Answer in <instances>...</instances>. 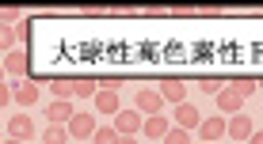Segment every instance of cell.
I'll list each match as a JSON object with an SVG mask.
<instances>
[{"label":"cell","instance_id":"obj_11","mask_svg":"<svg viewBox=\"0 0 263 144\" xmlns=\"http://www.w3.org/2000/svg\"><path fill=\"white\" fill-rule=\"evenodd\" d=\"M8 137H12V140H31V137H34V122H31V114H20V118L8 122Z\"/></svg>","mask_w":263,"mask_h":144},{"label":"cell","instance_id":"obj_6","mask_svg":"<svg viewBox=\"0 0 263 144\" xmlns=\"http://www.w3.org/2000/svg\"><path fill=\"white\" fill-rule=\"evenodd\" d=\"M141 114L138 110H119L115 114V133H119V137H134V133H141Z\"/></svg>","mask_w":263,"mask_h":144},{"label":"cell","instance_id":"obj_13","mask_svg":"<svg viewBox=\"0 0 263 144\" xmlns=\"http://www.w3.org/2000/svg\"><path fill=\"white\" fill-rule=\"evenodd\" d=\"M27 68H31V61H27L23 50H12L4 57V72H8V76H27Z\"/></svg>","mask_w":263,"mask_h":144},{"label":"cell","instance_id":"obj_5","mask_svg":"<svg viewBox=\"0 0 263 144\" xmlns=\"http://www.w3.org/2000/svg\"><path fill=\"white\" fill-rule=\"evenodd\" d=\"M65 129H69V137H77V140H92V133L99 129L92 114H72V118L65 122Z\"/></svg>","mask_w":263,"mask_h":144},{"label":"cell","instance_id":"obj_12","mask_svg":"<svg viewBox=\"0 0 263 144\" xmlns=\"http://www.w3.org/2000/svg\"><path fill=\"white\" fill-rule=\"evenodd\" d=\"M168 129H172V118H160V114H153V118L141 122V133H145L149 140H164Z\"/></svg>","mask_w":263,"mask_h":144},{"label":"cell","instance_id":"obj_4","mask_svg":"<svg viewBox=\"0 0 263 144\" xmlns=\"http://www.w3.org/2000/svg\"><path fill=\"white\" fill-rule=\"evenodd\" d=\"M214 106H217L221 114H229V118H233V114H240V110H244V95L229 84V87H221V91L214 95Z\"/></svg>","mask_w":263,"mask_h":144},{"label":"cell","instance_id":"obj_7","mask_svg":"<svg viewBox=\"0 0 263 144\" xmlns=\"http://www.w3.org/2000/svg\"><path fill=\"white\" fill-rule=\"evenodd\" d=\"M198 137H202V144H217L225 137V118H202L198 122Z\"/></svg>","mask_w":263,"mask_h":144},{"label":"cell","instance_id":"obj_16","mask_svg":"<svg viewBox=\"0 0 263 144\" xmlns=\"http://www.w3.org/2000/svg\"><path fill=\"white\" fill-rule=\"evenodd\" d=\"M42 144H69V129L65 125H50V129L42 133Z\"/></svg>","mask_w":263,"mask_h":144},{"label":"cell","instance_id":"obj_8","mask_svg":"<svg viewBox=\"0 0 263 144\" xmlns=\"http://www.w3.org/2000/svg\"><path fill=\"white\" fill-rule=\"evenodd\" d=\"M252 118H244V114H233L229 122H225V137H233V140H248L252 137Z\"/></svg>","mask_w":263,"mask_h":144},{"label":"cell","instance_id":"obj_23","mask_svg":"<svg viewBox=\"0 0 263 144\" xmlns=\"http://www.w3.org/2000/svg\"><path fill=\"white\" fill-rule=\"evenodd\" d=\"M8 103H12V87H4V84H0V110H4Z\"/></svg>","mask_w":263,"mask_h":144},{"label":"cell","instance_id":"obj_17","mask_svg":"<svg viewBox=\"0 0 263 144\" xmlns=\"http://www.w3.org/2000/svg\"><path fill=\"white\" fill-rule=\"evenodd\" d=\"M160 144H191V133L187 129H179V125H172V129L164 133V140Z\"/></svg>","mask_w":263,"mask_h":144},{"label":"cell","instance_id":"obj_3","mask_svg":"<svg viewBox=\"0 0 263 144\" xmlns=\"http://www.w3.org/2000/svg\"><path fill=\"white\" fill-rule=\"evenodd\" d=\"M198 122H202V110H198L195 103H176V110H172V125H179V129H198Z\"/></svg>","mask_w":263,"mask_h":144},{"label":"cell","instance_id":"obj_9","mask_svg":"<svg viewBox=\"0 0 263 144\" xmlns=\"http://www.w3.org/2000/svg\"><path fill=\"white\" fill-rule=\"evenodd\" d=\"M72 99H53V103L46 106V118H50V125H65L69 118H72Z\"/></svg>","mask_w":263,"mask_h":144},{"label":"cell","instance_id":"obj_1","mask_svg":"<svg viewBox=\"0 0 263 144\" xmlns=\"http://www.w3.org/2000/svg\"><path fill=\"white\" fill-rule=\"evenodd\" d=\"M92 106H96V114H103V118H115V114L122 110L119 91H115V87H99V91L92 95Z\"/></svg>","mask_w":263,"mask_h":144},{"label":"cell","instance_id":"obj_10","mask_svg":"<svg viewBox=\"0 0 263 144\" xmlns=\"http://www.w3.org/2000/svg\"><path fill=\"white\" fill-rule=\"evenodd\" d=\"M39 91H42L39 84H31V80H20V84L12 87V99H15L20 106H34V103H39Z\"/></svg>","mask_w":263,"mask_h":144},{"label":"cell","instance_id":"obj_20","mask_svg":"<svg viewBox=\"0 0 263 144\" xmlns=\"http://www.w3.org/2000/svg\"><path fill=\"white\" fill-rule=\"evenodd\" d=\"M233 87H237V91H240L244 99H248V95H252V91H256V87H259V84H256V80H252V76H244V80H233Z\"/></svg>","mask_w":263,"mask_h":144},{"label":"cell","instance_id":"obj_26","mask_svg":"<svg viewBox=\"0 0 263 144\" xmlns=\"http://www.w3.org/2000/svg\"><path fill=\"white\" fill-rule=\"evenodd\" d=\"M0 144H23V140H12V137H4V140H0Z\"/></svg>","mask_w":263,"mask_h":144},{"label":"cell","instance_id":"obj_25","mask_svg":"<svg viewBox=\"0 0 263 144\" xmlns=\"http://www.w3.org/2000/svg\"><path fill=\"white\" fill-rule=\"evenodd\" d=\"M115 144H138V140H134V137H119V140H115Z\"/></svg>","mask_w":263,"mask_h":144},{"label":"cell","instance_id":"obj_18","mask_svg":"<svg viewBox=\"0 0 263 144\" xmlns=\"http://www.w3.org/2000/svg\"><path fill=\"white\" fill-rule=\"evenodd\" d=\"M119 140V133H115V125H103V129L92 133V144H115Z\"/></svg>","mask_w":263,"mask_h":144},{"label":"cell","instance_id":"obj_22","mask_svg":"<svg viewBox=\"0 0 263 144\" xmlns=\"http://www.w3.org/2000/svg\"><path fill=\"white\" fill-rule=\"evenodd\" d=\"M221 87H225V84H217V80H202V84H198V91H206V95H217Z\"/></svg>","mask_w":263,"mask_h":144},{"label":"cell","instance_id":"obj_24","mask_svg":"<svg viewBox=\"0 0 263 144\" xmlns=\"http://www.w3.org/2000/svg\"><path fill=\"white\" fill-rule=\"evenodd\" d=\"M248 144H263V133H252V137H248Z\"/></svg>","mask_w":263,"mask_h":144},{"label":"cell","instance_id":"obj_19","mask_svg":"<svg viewBox=\"0 0 263 144\" xmlns=\"http://www.w3.org/2000/svg\"><path fill=\"white\" fill-rule=\"evenodd\" d=\"M50 91L58 99H72V80H50Z\"/></svg>","mask_w":263,"mask_h":144},{"label":"cell","instance_id":"obj_15","mask_svg":"<svg viewBox=\"0 0 263 144\" xmlns=\"http://www.w3.org/2000/svg\"><path fill=\"white\" fill-rule=\"evenodd\" d=\"M96 91H99V87H96L92 76H88V80H72V99H92Z\"/></svg>","mask_w":263,"mask_h":144},{"label":"cell","instance_id":"obj_14","mask_svg":"<svg viewBox=\"0 0 263 144\" xmlns=\"http://www.w3.org/2000/svg\"><path fill=\"white\" fill-rule=\"evenodd\" d=\"M187 91H191L187 84H179V80H168V84L160 87V99H164V103H187Z\"/></svg>","mask_w":263,"mask_h":144},{"label":"cell","instance_id":"obj_21","mask_svg":"<svg viewBox=\"0 0 263 144\" xmlns=\"http://www.w3.org/2000/svg\"><path fill=\"white\" fill-rule=\"evenodd\" d=\"M15 46V34H12V27H4L0 23V50H12Z\"/></svg>","mask_w":263,"mask_h":144},{"label":"cell","instance_id":"obj_27","mask_svg":"<svg viewBox=\"0 0 263 144\" xmlns=\"http://www.w3.org/2000/svg\"><path fill=\"white\" fill-rule=\"evenodd\" d=\"M0 84H4V68H0Z\"/></svg>","mask_w":263,"mask_h":144},{"label":"cell","instance_id":"obj_2","mask_svg":"<svg viewBox=\"0 0 263 144\" xmlns=\"http://www.w3.org/2000/svg\"><path fill=\"white\" fill-rule=\"evenodd\" d=\"M160 106H164L160 91H153V87H138V99H134V110H138L141 118H153V114H160Z\"/></svg>","mask_w":263,"mask_h":144}]
</instances>
